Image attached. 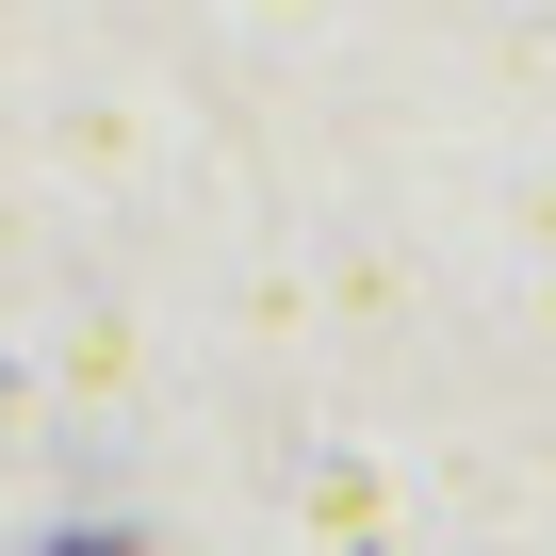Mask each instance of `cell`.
Listing matches in <instances>:
<instances>
[{
	"mask_svg": "<svg viewBox=\"0 0 556 556\" xmlns=\"http://www.w3.org/2000/svg\"><path fill=\"white\" fill-rule=\"evenodd\" d=\"M50 556H131V540H50Z\"/></svg>",
	"mask_w": 556,
	"mask_h": 556,
	"instance_id": "1",
	"label": "cell"
}]
</instances>
